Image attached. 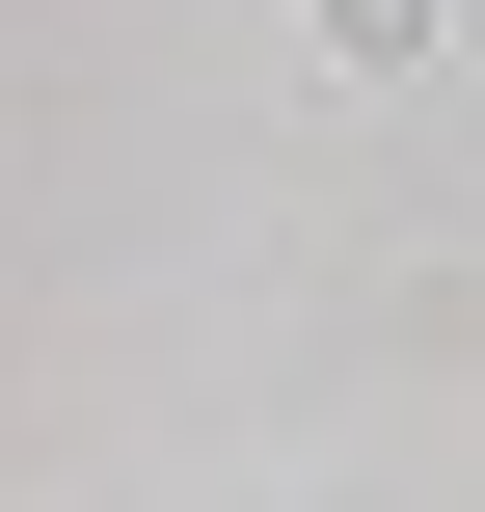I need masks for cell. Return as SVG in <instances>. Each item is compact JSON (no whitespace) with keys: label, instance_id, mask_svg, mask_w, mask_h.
<instances>
[{"label":"cell","instance_id":"1","mask_svg":"<svg viewBox=\"0 0 485 512\" xmlns=\"http://www.w3.org/2000/svg\"><path fill=\"white\" fill-rule=\"evenodd\" d=\"M324 54H351V81H405V54H432V0H324Z\"/></svg>","mask_w":485,"mask_h":512}]
</instances>
